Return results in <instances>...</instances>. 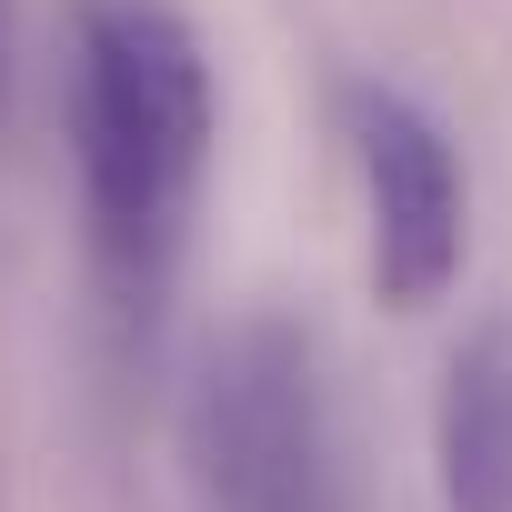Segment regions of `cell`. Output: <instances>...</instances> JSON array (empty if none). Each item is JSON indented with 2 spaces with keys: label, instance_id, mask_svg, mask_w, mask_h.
<instances>
[{
  "label": "cell",
  "instance_id": "cell-1",
  "mask_svg": "<svg viewBox=\"0 0 512 512\" xmlns=\"http://www.w3.org/2000/svg\"><path fill=\"white\" fill-rule=\"evenodd\" d=\"M71 151H81V221L101 292L131 332L161 322L191 191L211 161V71L181 11L161 0H81L71 21Z\"/></svg>",
  "mask_w": 512,
  "mask_h": 512
},
{
  "label": "cell",
  "instance_id": "cell-2",
  "mask_svg": "<svg viewBox=\"0 0 512 512\" xmlns=\"http://www.w3.org/2000/svg\"><path fill=\"white\" fill-rule=\"evenodd\" d=\"M201 512H352L332 382L302 322H231L181 402Z\"/></svg>",
  "mask_w": 512,
  "mask_h": 512
},
{
  "label": "cell",
  "instance_id": "cell-3",
  "mask_svg": "<svg viewBox=\"0 0 512 512\" xmlns=\"http://www.w3.org/2000/svg\"><path fill=\"white\" fill-rule=\"evenodd\" d=\"M342 121H352V161H362V191H372V262H382V292L402 312L442 302L462 251H472V181H462V151L452 131L392 91V81H352L342 91Z\"/></svg>",
  "mask_w": 512,
  "mask_h": 512
},
{
  "label": "cell",
  "instance_id": "cell-4",
  "mask_svg": "<svg viewBox=\"0 0 512 512\" xmlns=\"http://www.w3.org/2000/svg\"><path fill=\"white\" fill-rule=\"evenodd\" d=\"M442 502L512 512V312L472 322L442 372Z\"/></svg>",
  "mask_w": 512,
  "mask_h": 512
},
{
  "label": "cell",
  "instance_id": "cell-5",
  "mask_svg": "<svg viewBox=\"0 0 512 512\" xmlns=\"http://www.w3.org/2000/svg\"><path fill=\"white\" fill-rule=\"evenodd\" d=\"M0 71H11V0H0Z\"/></svg>",
  "mask_w": 512,
  "mask_h": 512
}]
</instances>
